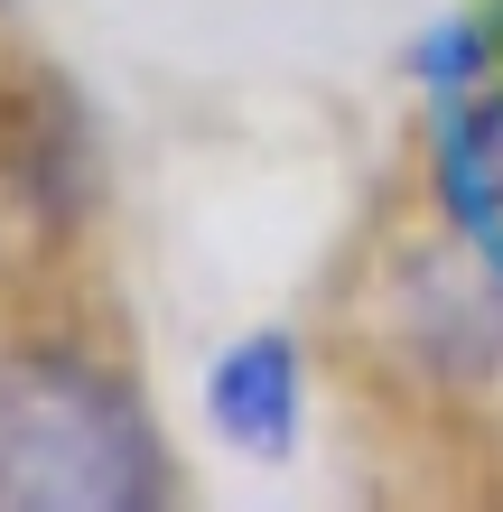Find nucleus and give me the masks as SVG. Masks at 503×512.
<instances>
[{
    "mask_svg": "<svg viewBox=\"0 0 503 512\" xmlns=\"http://www.w3.org/2000/svg\"><path fill=\"white\" fill-rule=\"evenodd\" d=\"M0 503L10 512H140L168 503V447L122 373L84 354L0 364Z\"/></svg>",
    "mask_w": 503,
    "mask_h": 512,
    "instance_id": "nucleus-1",
    "label": "nucleus"
},
{
    "mask_svg": "<svg viewBox=\"0 0 503 512\" xmlns=\"http://www.w3.org/2000/svg\"><path fill=\"white\" fill-rule=\"evenodd\" d=\"M205 429L252 466H289L308 429V364L289 326H252L243 345H224L205 364Z\"/></svg>",
    "mask_w": 503,
    "mask_h": 512,
    "instance_id": "nucleus-2",
    "label": "nucleus"
}]
</instances>
